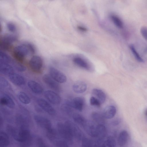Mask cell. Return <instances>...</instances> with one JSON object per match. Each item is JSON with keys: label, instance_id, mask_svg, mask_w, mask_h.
<instances>
[{"label": "cell", "instance_id": "6da1fadb", "mask_svg": "<svg viewBox=\"0 0 147 147\" xmlns=\"http://www.w3.org/2000/svg\"><path fill=\"white\" fill-rule=\"evenodd\" d=\"M35 49L34 46L29 43L21 45L15 47L13 51L14 58L19 62H23L30 54L35 53Z\"/></svg>", "mask_w": 147, "mask_h": 147}, {"label": "cell", "instance_id": "7a4b0ae2", "mask_svg": "<svg viewBox=\"0 0 147 147\" xmlns=\"http://www.w3.org/2000/svg\"><path fill=\"white\" fill-rule=\"evenodd\" d=\"M16 141L20 142L21 146H29L32 144L33 138L28 128L20 129Z\"/></svg>", "mask_w": 147, "mask_h": 147}, {"label": "cell", "instance_id": "3957f363", "mask_svg": "<svg viewBox=\"0 0 147 147\" xmlns=\"http://www.w3.org/2000/svg\"><path fill=\"white\" fill-rule=\"evenodd\" d=\"M18 40V36L15 35L6 34H5L0 39V47L3 50L10 49L14 42Z\"/></svg>", "mask_w": 147, "mask_h": 147}, {"label": "cell", "instance_id": "277c9868", "mask_svg": "<svg viewBox=\"0 0 147 147\" xmlns=\"http://www.w3.org/2000/svg\"><path fill=\"white\" fill-rule=\"evenodd\" d=\"M57 126L58 133L62 138L67 141H72L74 138L68 127L65 123L58 122Z\"/></svg>", "mask_w": 147, "mask_h": 147}, {"label": "cell", "instance_id": "5b68a950", "mask_svg": "<svg viewBox=\"0 0 147 147\" xmlns=\"http://www.w3.org/2000/svg\"><path fill=\"white\" fill-rule=\"evenodd\" d=\"M29 65L33 71L36 73H40L43 67L42 59L38 55H34L30 60Z\"/></svg>", "mask_w": 147, "mask_h": 147}, {"label": "cell", "instance_id": "8992f818", "mask_svg": "<svg viewBox=\"0 0 147 147\" xmlns=\"http://www.w3.org/2000/svg\"><path fill=\"white\" fill-rule=\"evenodd\" d=\"M65 123L68 127L74 138H75L78 140H82L84 136L83 133L79 127L70 120L66 121Z\"/></svg>", "mask_w": 147, "mask_h": 147}, {"label": "cell", "instance_id": "52a82bcc", "mask_svg": "<svg viewBox=\"0 0 147 147\" xmlns=\"http://www.w3.org/2000/svg\"><path fill=\"white\" fill-rule=\"evenodd\" d=\"M49 69L50 75L56 82L60 83L66 82V76L61 72L52 66L49 67Z\"/></svg>", "mask_w": 147, "mask_h": 147}, {"label": "cell", "instance_id": "ba28073f", "mask_svg": "<svg viewBox=\"0 0 147 147\" xmlns=\"http://www.w3.org/2000/svg\"><path fill=\"white\" fill-rule=\"evenodd\" d=\"M34 118L36 124L46 131L52 127L51 121L47 118L40 115H35Z\"/></svg>", "mask_w": 147, "mask_h": 147}, {"label": "cell", "instance_id": "9c48e42d", "mask_svg": "<svg viewBox=\"0 0 147 147\" xmlns=\"http://www.w3.org/2000/svg\"><path fill=\"white\" fill-rule=\"evenodd\" d=\"M42 80L44 82L53 90L58 92L61 91V87L59 83L53 79L50 75H44L43 76Z\"/></svg>", "mask_w": 147, "mask_h": 147}, {"label": "cell", "instance_id": "30bf717a", "mask_svg": "<svg viewBox=\"0 0 147 147\" xmlns=\"http://www.w3.org/2000/svg\"><path fill=\"white\" fill-rule=\"evenodd\" d=\"M83 127L88 135L92 137H97V125L94 122L90 120H86Z\"/></svg>", "mask_w": 147, "mask_h": 147}, {"label": "cell", "instance_id": "8fae6325", "mask_svg": "<svg viewBox=\"0 0 147 147\" xmlns=\"http://www.w3.org/2000/svg\"><path fill=\"white\" fill-rule=\"evenodd\" d=\"M45 98L51 103L54 105L59 104L61 101L60 96L57 93L51 90L46 91L44 94Z\"/></svg>", "mask_w": 147, "mask_h": 147}, {"label": "cell", "instance_id": "7c38bea8", "mask_svg": "<svg viewBox=\"0 0 147 147\" xmlns=\"http://www.w3.org/2000/svg\"><path fill=\"white\" fill-rule=\"evenodd\" d=\"M37 102L39 107L50 115H53L56 114L55 110L45 100L42 98H39L37 100Z\"/></svg>", "mask_w": 147, "mask_h": 147}, {"label": "cell", "instance_id": "4fadbf2b", "mask_svg": "<svg viewBox=\"0 0 147 147\" xmlns=\"http://www.w3.org/2000/svg\"><path fill=\"white\" fill-rule=\"evenodd\" d=\"M67 100L72 108H74L80 112L82 111L85 102L83 98L76 97L71 100Z\"/></svg>", "mask_w": 147, "mask_h": 147}, {"label": "cell", "instance_id": "5bb4252c", "mask_svg": "<svg viewBox=\"0 0 147 147\" xmlns=\"http://www.w3.org/2000/svg\"><path fill=\"white\" fill-rule=\"evenodd\" d=\"M8 77L11 82L16 86H22L25 84L26 81L25 78L18 74L14 72Z\"/></svg>", "mask_w": 147, "mask_h": 147}, {"label": "cell", "instance_id": "9a60e30c", "mask_svg": "<svg viewBox=\"0 0 147 147\" xmlns=\"http://www.w3.org/2000/svg\"><path fill=\"white\" fill-rule=\"evenodd\" d=\"M0 71L2 74L8 76L15 72L14 68L10 64L0 61Z\"/></svg>", "mask_w": 147, "mask_h": 147}, {"label": "cell", "instance_id": "2e32d148", "mask_svg": "<svg viewBox=\"0 0 147 147\" xmlns=\"http://www.w3.org/2000/svg\"><path fill=\"white\" fill-rule=\"evenodd\" d=\"M74 91L77 94H81L85 92L86 90L87 86L84 82L79 81L75 82L73 86Z\"/></svg>", "mask_w": 147, "mask_h": 147}, {"label": "cell", "instance_id": "e0dca14e", "mask_svg": "<svg viewBox=\"0 0 147 147\" xmlns=\"http://www.w3.org/2000/svg\"><path fill=\"white\" fill-rule=\"evenodd\" d=\"M116 113L115 107L113 105L106 107L103 110L102 114L105 119H109L113 118Z\"/></svg>", "mask_w": 147, "mask_h": 147}, {"label": "cell", "instance_id": "ac0fdd59", "mask_svg": "<svg viewBox=\"0 0 147 147\" xmlns=\"http://www.w3.org/2000/svg\"><path fill=\"white\" fill-rule=\"evenodd\" d=\"M25 116L23 114H18L16 117V122L20 129L28 128V120Z\"/></svg>", "mask_w": 147, "mask_h": 147}, {"label": "cell", "instance_id": "d6986e66", "mask_svg": "<svg viewBox=\"0 0 147 147\" xmlns=\"http://www.w3.org/2000/svg\"><path fill=\"white\" fill-rule=\"evenodd\" d=\"M28 86L29 88L34 93L40 94L43 91V89L40 85L36 82L30 80L28 83Z\"/></svg>", "mask_w": 147, "mask_h": 147}, {"label": "cell", "instance_id": "ffe728a7", "mask_svg": "<svg viewBox=\"0 0 147 147\" xmlns=\"http://www.w3.org/2000/svg\"><path fill=\"white\" fill-rule=\"evenodd\" d=\"M129 134L127 131L124 130L119 133L118 138V143L120 146H123L126 144L128 141Z\"/></svg>", "mask_w": 147, "mask_h": 147}, {"label": "cell", "instance_id": "44dd1931", "mask_svg": "<svg viewBox=\"0 0 147 147\" xmlns=\"http://www.w3.org/2000/svg\"><path fill=\"white\" fill-rule=\"evenodd\" d=\"M92 93L94 96L98 99L101 104L105 102L106 96L102 90L98 88H94L92 90Z\"/></svg>", "mask_w": 147, "mask_h": 147}, {"label": "cell", "instance_id": "7402d4cb", "mask_svg": "<svg viewBox=\"0 0 147 147\" xmlns=\"http://www.w3.org/2000/svg\"><path fill=\"white\" fill-rule=\"evenodd\" d=\"M74 63L78 66L86 70H89L90 67L86 62L80 57H76L73 59Z\"/></svg>", "mask_w": 147, "mask_h": 147}, {"label": "cell", "instance_id": "603a6c76", "mask_svg": "<svg viewBox=\"0 0 147 147\" xmlns=\"http://www.w3.org/2000/svg\"><path fill=\"white\" fill-rule=\"evenodd\" d=\"M107 134L106 128L103 124L97 125V136L98 139L103 140Z\"/></svg>", "mask_w": 147, "mask_h": 147}, {"label": "cell", "instance_id": "cb8c5ba5", "mask_svg": "<svg viewBox=\"0 0 147 147\" xmlns=\"http://www.w3.org/2000/svg\"><path fill=\"white\" fill-rule=\"evenodd\" d=\"M56 131L52 127L46 131V135L48 139L54 143L58 139V134Z\"/></svg>", "mask_w": 147, "mask_h": 147}, {"label": "cell", "instance_id": "d4e9b609", "mask_svg": "<svg viewBox=\"0 0 147 147\" xmlns=\"http://www.w3.org/2000/svg\"><path fill=\"white\" fill-rule=\"evenodd\" d=\"M9 140L8 135L3 131L0 132V146H7L9 144Z\"/></svg>", "mask_w": 147, "mask_h": 147}, {"label": "cell", "instance_id": "484cf974", "mask_svg": "<svg viewBox=\"0 0 147 147\" xmlns=\"http://www.w3.org/2000/svg\"><path fill=\"white\" fill-rule=\"evenodd\" d=\"M72 118L76 123L82 126L86 120L82 115L78 113H74L72 115Z\"/></svg>", "mask_w": 147, "mask_h": 147}, {"label": "cell", "instance_id": "4316f807", "mask_svg": "<svg viewBox=\"0 0 147 147\" xmlns=\"http://www.w3.org/2000/svg\"><path fill=\"white\" fill-rule=\"evenodd\" d=\"M91 117L98 124H103L105 122V118L103 114L98 112H93Z\"/></svg>", "mask_w": 147, "mask_h": 147}, {"label": "cell", "instance_id": "83f0119b", "mask_svg": "<svg viewBox=\"0 0 147 147\" xmlns=\"http://www.w3.org/2000/svg\"><path fill=\"white\" fill-rule=\"evenodd\" d=\"M6 129L9 134L16 140L18 137L19 131L14 127L9 124L7 125Z\"/></svg>", "mask_w": 147, "mask_h": 147}, {"label": "cell", "instance_id": "f1b7e54d", "mask_svg": "<svg viewBox=\"0 0 147 147\" xmlns=\"http://www.w3.org/2000/svg\"><path fill=\"white\" fill-rule=\"evenodd\" d=\"M18 97L20 101L24 104L27 105L30 102V98L24 92H19L18 94Z\"/></svg>", "mask_w": 147, "mask_h": 147}, {"label": "cell", "instance_id": "f546056e", "mask_svg": "<svg viewBox=\"0 0 147 147\" xmlns=\"http://www.w3.org/2000/svg\"><path fill=\"white\" fill-rule=\"evenodd\" d=\"M116 145V141L114 138L112 136L108 137L106 140L103 142L102 147H114Z\"/></svg>", "mask_w": 147, "mask_h": 147}, {"label": "cell", "instance_id": "4dcf8cb0", "mask_svg": "<svg viewBox=\"0 0 147 147\" xmlns=\"http://www.w3.org/2000/svg\"><path fill=\"white\" fill-rule=\"evenodd\" d=\"M111 18L117 27L119 28H123V23L119 17L116 15H112L111 16Z\"/></svg>", "mask_w": 147, "mask_h": 147}, {"label": "cell", "instance_id": "1f68e13d", "mask_svg": "<svg viewBox=\"0 0 147 147\" xmlns=\"http://www.w3.org/2000/svg\"><path fill=\"white\" fill-rule=\"evenodd\" d=\"M129 48L136 59L140 62H143L144 61L143 59L138 52L134 46L130 45H129Z\"/></svg>", "mask_w": 147, "mask_h": 147}, {"label": "cell", "instance_id": "d6a6232c", "mask_svg": "<svg viewBox=\"0 0 147 147\" xmlns=\"http://www.w3.org/2000/svg\"><path fill=\"white\" fill-rule=\"evenodd\" d=\"M11 58L6 53L0 52V61L10 64L12 61Z\"/></svg>", "mask_w": 147, "mask_h": 147}, {"label": "cell", "instance_id": "836d02e7", "mask_svg": "<svg viewBox=\"0 0 147 147\" xmlns=\"http://www.w3.org/2000/svg\"><path fill=\"white\" fill-rule=\"evenodd\" d=\"M82 141V147H90L94 146V142L89 138L84 137Z\"/></svg>", "mask_w": 147, "mask_h": 147}, {"label": "cell", "instance_id": "e575fe53", "mask_svg": "<svg viewBox=\"0 0 147 147\" xmlns=\"http://www.w3.org/2000/svg\"><path fill=\"white\" fill-rule=\"evenodd\" d=\"M3 96L6 98V106L10 109L14 108L15 106V103L12 98L6 94H4Z\"/></svg>", "mask_w": 147, "mask_h": 147}, {"label": "cell", "instance_id": "d590c367", "mask_svg": "<svg viewBox=\"0 0 147 147\" xmlns=\"http://www.w3.org/2000/svg\"><path fill=\"white\" fill-rule=\"evenodd\" d=\"M67 141L65 140L58 139L54 143V144L56 147H69Z\"/></svg>", "mask_w": 147, "mask_h": 147}, {"label": "cell", "instance_id": "8d00e7d4", "mask_svg": "<svg viewBox=\"0 0 147 147\" xmlns=\"http://www.w3.org/2000/svg\"><path fill=\"white\" fill-rule=\"evenodd\" d=\"M90 102L91 105L97 107H100L101 104L99 100L94 96L90 97Z\"/></svg>", "mask_w": 147, "mask_h": 147}, {"label": "cell", "instance_id": "74e56055", "mask_svg": "<svg viewBox=\"0 0 147 147\" xmlns=\"http://www.w3.org/2000/svg\"><path fill=\"white\" fill-rule=\"evenodd\" d=\"M15 68L20 72H24L26 70V67L23 65L16 62H13Z\"/></svg>", "mask_w": 147, "mask_h": 147}, {"label": "cell", "instance_id": "f35d334b", "mask_svg": "<svg viewBox=\"0 0 147 147\" xmlns=\"http://www.w3.org/2000/svg\"><path fill=\"white\" fill-rule=\"evenodd\" d=\"M9 83L4 78L1 77L0 78V87L1 88H5L8 87Z\"/></svg>", "mask_w": 147, "mask_h": 147}, {"label": "cell", "instance_id": "ab89813d", "mask_svg": "<svg viewBox=\"0 0 147 147\" xmlns=\"http://www.w3.org/2000/svg\"><path fill=\"white\" fill-rule=\"evenodd\" d=\"M36 145L38 147H47L46 145L42 139L40 137H38L36 140Z\"/></svg>", "mask_w": 147, "mask_h": 147}, {"label": "cell", "instance_id": "60d3db41", "mask_svg": "<svg viewBox=\"0 0 147 147\" xmlns=\"http://www.w3.org/2000/svg\"><path fill=\"white\" fill-rule=\"evenodd\" d=\"M7 28L9 31L11 32H14L16 30V27L15 25L13 23L9 22L7 25Z\"/></svg>", "mask_w": 147, "mask_h": 147}, {"label": "cell", "instance_id": "b9f144b4", "mask_svg": "<svg viewBox=\"0 0 147 147\" xmlns=\"http://www.w3.org/2000/svg\"><path fill=\"white\" fill-rule=\"evenodd\" d=\"M140 32L143 37L147 41V27L142 26L140 28Z\"/></svg>", "mask_w": 147, "mask_h": 147}, {"label": "cell", "instance_id": "7bdbcfd3", "mask_svg": "<svg viewBox=\"0 0 147 147\" xmlns=\"http://www.w3.org/2000/svg\"><path fill=\"white\" fill-rule=\"evenodd\" d=\"M121 122V119L120 118H116L113 120L111 124L113 126H116L119 125Z\"/></svg>", "mask_w": 147, "mask_h": 147}, {"label": "cell", "instance_id": "ee69618b", "mask_svg": "<svg viewBox=\"0 0 147 147\" xmlns=\"http://www.w3.org/2000/svg\"><path fill=\"white\" fill-rule=\"evenodd\" d=\"M77 28L79 30L83 32H86L87 30L86 28L81 26H78Z\"/></svg>", "mask_w": 147, "mask_h": 147}, {"label": "cell", "instance_id": "f6af8a7d", "mask_svg": "<svg viewBox=\"0 0 147 147\" xmlns=\"http://www.w3.org/2000/svg\"><path fill=\"white\" fill-rule=\"evenodd\" d=\"M3 120L2 118L1 117H0V127H1L2 126L3 124Z\"/></svg>", "mask_w": 147, "mask_h": 147}, {"label": "cell", "instance_id": "bcb514c9", "mask_svg": "<svg viewBox=\"0 0 147 147\" xmlns=\"http://www.w3.org/2000/svg\"><path fill=\"white\" fill-rule=\"evenodd\" d=\"M144 52L145 53H147V47H146L145 49H144Z\"/></svg>", "mask_w": 147, "mask_h": 147}, {"label": "cell", "instance_id": "7dc6e473", "mask_svg": "<svg viewBox=\"0 0 147 147\" xmlns=\"http://www.w3.org/2000/svg\"><path fill=\"white\" fill-rule=\"evenodd\" d=\"M145 115H146V116L147 117V109L145 111Z\"/></svg>", "mask_w": 147, "mask_h": 147}]
</instances>
